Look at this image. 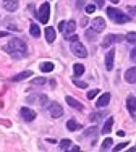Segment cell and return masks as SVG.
Listing matches in <instances>:
<instances>
[{
  "label": "cell",
  "instance_id": "1",
  "mask_svg": "<svg viewBox=\"0 0 136 152\" xmlns=\"http://www.w3.org/2000/svg\"><path fill=\"white\" fill-rule=\"evenodd\" d=\"M5 50L12 57H15V58H23L24 53H26V44H24V41L15 37V39H12V41L5 45Z\"/></svg>",
  "mask_w": 136,
  "mask_h": 152
},
{
  "label": "cell",
  "instance_id": "2",
  "mask_svg": "<svg viewBox=\"0 0 136 152\" xmlns=\"http://www.w3.org/2000/svg\"><path fill=\"white\" fill-rule=\"evenodd\" d=\"M107 15H109V18L113 23H118V24H123V23H128V21H130V15H125L121 10H117V8H113V7H109V8H107Z\"/></svg>",
  "mask_w": 136,
  "mask_h": 152
},
{
  "label": "cell",
  "instance_id": "3",
  "mask_svg": "<svg viewBox=\"0 0 136 152\" xmlns=\"http://www.w3.org/2000/svg\"><path fill=\"white\" fill-rule=\"evenodd\" d=\"M36 18L39 20V23L47 24L49 23V18H50V3H49V2L42 3V5L39 7L37 13H36Z\"/></svg>",
  "mask_w": 136,
  "mask_h": 152
},
{
  "label": "cell",
  "instance_id": "4",
  "mask_svg": "<svg viewBox=\"0 0 136 152\" xmlns=\"http://www.w3.org/2000/svg\"><path fill=\"white\" fill-rule=\"evenodd\" d=\"M70 49H71V52H73L76 57H80V58H86V57H88V50H86V47L81 44V42H78V41L71 42Z\"/></svg>",
  "mask_w": 136,
  "mask_h": 152
},
{
  "label": "cell",
  "instance_id": "5",
  "mask_svg": "<svg viewBox=\"0 0 136 152\" xmlns=\"http://www.w3.org/2000/svg\"><path fill=\"white\" fill-rule=\"evenodd\" d=\"M120 41H123V36L109 34V36H105V37H104V41H102V47L105 49V47H110L112 44H115V42H120Z\"/></svg>",
  "mask_w": 136,
  "mask_h": 152
},
{
  "label": "cell",
  "instance_id": "6",
  "mask_svg": "<svg viewBox=\"0 0 136 152\" xmlns=\"http://www.w3.org/2000/svg\"><path fill=\"white\" fill-rule=\"evenodd\" d=\"M49 112H50V117L52 118H60L63 115V108L58 102H52L50 107H49Z\"/></svg>",
  "mask_w": 136,
  "mask_h": 152
},
{
  "label": "cell",
  "instance_id": "7",
  "mask_svg": "<svg viewBox=\"0 0 136 152\" xmlns=\"http://www.w3.org/2000/svg\"><path fill=\"white\" fill-rule=\"evenodd\" d=\"M91 28L94 31H97V32H101L104 31V28H105V21H104V18H94V20L91 21Z\"/></svg>",
  "mask_w": 136,
  "mask_h": 152
},
{
  "label": "cell",
  "instance_id": "8",
  "mask_svg": "<svg viewBox=\"0 0 136 152\" xmlns=\"http://www.w3.org/2000/svg\"><path fill=\"white\" fill-rule=\"evenodd\" d=\"M21 117H23L26 121H33L36 118V112L33 110V108H29V107H23L21 108Z\"/></svg>",
  "mask_w": 136,
  "mask_h": 152
},
{
  "label": "cell",
  "instance_id": "9",
  "mask_svg": "<svg viewBox=\"0 0 136 152\" xmlns=\"http://www.w3.org/2000/svg\"><path fill=\"white\" fill-rule=\"evenodd\" d=\"M109 102H110V94H109V92H104L102 96L97 99V102H96V107L104 108V107L109 105Z\"/></svg>",
  "mask_w": 136,
  "mask_h": 152
},
{
  "label": "cell",
  "instance_id": "10",
  "mask_svg": "<svg viewBox=\"0 0 136 152\" xmlns=\"http://www.w3.org/2000/svg\"><path fill=\"white\" fill-rule=\"evenodd\" d=\"M113 58H115V50H109L105 53V68L109 71L113 68Z\"/></svg>",
  "mask_w": 136,
  "mask_h": 152
},
{
  "label": "cell",
  "instance_id": "11",
  "mask_svg": "<svg viewBox=\"0 0 136 152\" xmlns=\"http://www.w3.org/2000/svg\"><path fill=\"white\" fill-rule=\"evenodd\" d=\"M125 79H126V83H130V84H135L136 83V66L125 71Z\"/></svg>",
  "mask_w": 136,
  "mask_h": 152
},
{
  "label": "cell",
  "instance_id": "12",
  "mask_svg": "<svg viewBox=\"0 0 136 152\" xmlns=\"http://www.w3.org/2000/svg\"><path fill=\"white\" fill-rule=\"evenodd\" d=\"M31 76H33V71H31V70H26V71H21V73L15 75V76L12 78V81L18 83V81H23V79H26V78H31Z\"/></svg>",
  "mask_w": 136,
  "mask_h": 152
},
{
  "label": "cell",
  "instance_id": "13",
  "mask_svg": "<svg viewBox=\"0 0 136 152\" xmlns=\"http://www.w3.org/2000/svg\"><path fill=\"white\" fill-rule=\"evenodd\" d=\"M75 29H76V23H75L73 20L67 21L65 24V31H63V34H65V37H68V36H71L75 32Z\"/></svg>",
  "mask_w": 136,
  "mask_h": 152
},
{
  "label": "cell",
  "instance_id": "14",
  "mask_svg": "<svg viewBox=\"0 0 136 152\" xmlns=\"http://www.w3.org/2000/svg\"><path fill=\"white\" fill-rule=\"evenodd\" d=\"M55 37H57V32L53 28H45V41L49 42V44H52L53 41H55Z\"/></svg>",
  "mask_w": 136,
  "mask_h": 152
},
{
  "label": "cell",
  "instance_id": "15",
  "mask_svg": "<svg viewBox=\"0 0 136 152\" xmlns=\"http://www.w3.org/2000/svg\"><path fill=\"white\" fill-rule=\"evenodd\" d=\"M3 7L8 12H15L18 8V0H3Z\"/></svg>",
  "mask_w": 136,
  "mask_h": 152
},
{
  "label": "cell",
  "instance_id": "16",
  "mask_svg": "<svg viewBox=\"0 0 136 152\" xmlns=\"http://www.w3.org/2000/svg\"><path fill=\"white\" fill-rule=\"evenodd\" d=\"M67 104H68L70 107H73V108L83 110V104H81L80 100H76V99H73V97H70V96H67Z\"/></svg>",
  "mask_w": 136,
  "mask_h": 152
},
{
  "label": "cell",
  "instance_id": "17",
  "mask_svg": "<svg viewBox=\"0 0 136 152\" xmlns=\"http://www.w3.org/2000/svg\"><path fill=\"white\" fill-rule=\"evenodd\" d=\"M112 126H113V118H107L105 123H104V126H102V134H109L110 131H112Z\"/></svg>",
  "mask_w": 136,
  "mask_h": 152
},
{
  "label": "cell",
  "instance_id": "18",
  "mask_svg": "<svg viewBox=\"0 0 136 152\" xmlns=\"http://www.w3.org/2000/svg\"><path fill=\"white\" fill-rule=\"evenodd\" d=\"M126 107L130 112H136V97H133V96L126 97Z\"/></svg>",
  "mask_w": 136,
  "mask_h": 152
},
{
  "label": "cell",
  "instance_id": "19",
  "mask_svg": "<svg viewBox=\"0 0 136 152\" xmlns=\"http://www.w3.org/2000/svg\"><path fill=\"white\" fill-rule=\"evenodd\" d=\"M73 73H75V78L81 76V75L84 73V65H81V63H75V65H73Z\"/></svg>",
  "mask_w": 136,
  "mask_h": 152
},
{
  "label": "cell",
  "instance_id": "20",
  "mask_svg": "<svg viewBox=\"0 0 136 152\" xmlns=\"http://www.w3.org/2000/svg\"><path fill=\"white\" fill-rule=\"evenodd\" d=\"M53 66H55V65H53L52 61H44V63L41 65V70L44 71V73H50L53 70Z\"/></svg>",
  "mask_w": 136,
  "mask_h": 152
},
{
  "label": "cell",
  "instance_id": "21",
  "mask_svg": "<svg viewBox=\"0 0 136 152\" xmlns=\"http://www.w3.org/2000/svg\"><path fill=\"white\" fill-rule=\"evenodd\" d=\"M67 128H68V131H76V129L80 128V123H78L76 120H68L67 121Z\"/></svg>",
  "mask_w": 136,
  "mask_h": 152
},
{
  "label": "cell",
  "instance_id": "22",
  "mask_svg": "<svg viewBox=\"0 0 136 152\" xmlns=\"http://www.w3.org/2000/svg\"><path fill=\"white\" fill-rule=\"evenodd\" d=\"M29 32H31V36H33V37H39V36H41V29H39V26H37L36 23L31 24Z\"/></svg>",
  "mask_w": 136,
  "mask_h": 152
},
{
  "label": "cell",
  "instance_id": "23",
  "mask_svg": "<svg viewBox=\"0 0 136 152\" xmlns=\"http://www.w3.org/2000/svg\"><path fill=\"white\" fill-rule=\"evenodd\" d=\"M60 149H62V151L71 149V141L70 139H62V141H60Z\"/></svg>",
  "mask_w": 136,
  "mask_h": 152
},
{
  "label": "cell",
  "instance_id": "24",
  "mask_svg": "<svg viewBox=\"0 0 136 152\" xmlns=\"http://www.w3.org/2000/svg\"><path fill=\"white\" fill-rule=\"evenodd\" d=\"M112 144H113V141L110 139V137H107V139H104V142H102V151H107V149H110V147H112Z\"/></svg>",
  "mask_w": 136,
  "mask_h": 152
},
{
  "label": "cell",
  "instance_id": "25",
  "mask_svg": "<svg viewBox=\"0 0 136 152\" xmlns=\"http://www.w3.org/2000/svg\"><path fill=\"white\" fill-rule=\"evenodd\" d=\"M73 84L76 86V88H81V89H86V88H88V83H84V81H80V79H76V78L73 79Z\"/></svg>",
  "mask_w": 136,
  "mask_h": 152
},
{
  "label": "cell",
  "instance_id": "26",
  "mask_svg": "<svg viewBox=\"0 0 136 152\" xmlns=\"http://www.w3.org/2000/svg\"><path fill=\"white\" fill-rule=\"evenodd\" d=\"M96 34H97V31H94L92 28H91V29L86 31V37H88L89 41H94V39H96Z\"/></svg>",
  "mask_w": 136,
  "mask_h": 152
},
{
  "label": "cell",
  "instance_id": "27",
  "mask_svg": "<svg viewBox=\"0 0 136 152\" xmlns=\"http://www.w3.org/2000/svg\"><path fill=\"white\" fill-rule=\"evenodd\" d=\"M99 92H101L99 89H91V91L86 94V96H88V99H89V100H92V99H96V96H97Z\"/></svg>",
  "mask_w": 136,
  "mask_h": 152
},
{
  "label": "cell",
  "instance_id": "28",
  "mask_svg": "<svg viewBox=\"0 0 136 152\" xmlns=\"http://www.w3.org/2000/svg\"><path fill=\"white\" fill-rule=\"evenodd\" d=\"M125 39H126L128 42H131V44H136V32H128Z\"/></svg>",
  "mask_w": 136,
  "mask_h": 152
},
{
  "label": "cell",
  "instance_id": "29",
  "mask_svg": "<svg viewBox=\"0 0 136 152\" xmlns=\"http://www.w3.org/2000/svg\"><path fill=\"white\" fill-rule=\"evenodd\" d=\"M96 8H97V5H92V3H89V5H86V13H89V15H91V13H94L96 12Z\"/></svg>",
  "mask_w": 136,
  "mask_h": 152
},
{
  "label": "cell",
  "instance_id": "30",
  "mask_svg": "<svg viewBox=\"0 0 136 152\" xmlns=\"http://www.w3.org/2000/svg\"><path fill=\"white\" fill-rule=\"evenodd\" d=\"M102 117H104V113H91V117H89V118H91L92 121H97L99 118H102Z\"/></svg>",
  "mask_w": 136,
  "mask_h": 152
},
{
  "label": "cell",
  "instance_id": "31",
  "mask_svg": "<svg viewBox=\"0 0 136 152\" xmlns=\"http://www.w3.org/2000/svg\"><path fill=\"white\" fill-rule=\"evenodd\" d=\"M125 147H126V142H120L118 144V146H115V147H113V151H121V149H125Z\"/></svg>",
  "mask_w": 136,
  "mask_h": 152
},
{
  "label": "cell",
  "instance_id": "32",
  "mask_svg": "<svg viewBox=\"0 0 136 152\" xmlns=\"http://www.w3.org/2000/svg\"><path fill=\"white\" fill-rule=\"evenodd\" d=\"M45 83V78H37V79H34V84H39V86H42Z\"/></svg>",
  "mask_w": 136,
  "mask_h": 152
},
{
  "label": "cell",
  "instance_id": "33",
  "mask_svg": "<svg viewBox=\"0 0 136 152\" xmlns=\"http://www.w3.org/2000/svg\"><path fill=\"white\" fill-rule=\"evenodd\" d=\"M128 13H130V15H136V5L135 7H128Z\"/></svg>",
  "mask_w": 136,
  "mask_h": 152
},
{
  "label": "cell",
  "instance_id": "34",
  "mask_svg": "<svg viewBox=\"0 0 136 152\" xmlns=\"http://www.w3.org/2000/svg\"><path fill=\"white\" fill-rule=\"evenodd\" d=\"M92 2H96L97 8H102V7H104V0H92Z\"/></svg>",
  "mask_w": 136,
  "mask_h": 152
},
{
  "label": "cell",
  "instance_id": "35",
  "mask_svg": "<svg viewBox=\"0 0 136 152\" xmlns=\"http://www.w3.org/2000/svg\"><path fill=\"white\" fill-rule=\"evenodd\" d=\"M68 41H80V39H78V36H75V34H71V36H68Z\"/></svg>",
  "mask_w": 136,
  "mask_h": 152
},
{
  "label": "cell",
  "instance_id": "36",
  "mask_svg": "<svg viewBox=\"0 0 136 152\" xmlns=\"http://www.w3.org/2000/svg\"><path fill=\"white\" fill-rule=\"evenodd\" d=\"M130 57H131V60H133L135 63H136V47L133 49V52H131V55H130Z\"/></svg>",
  "mask_w": 136,
  "mask_h": 152
},
{
  "label": "cell",
  "instance_id": "37",
  "mask_svg": "<svg viewBox=\"0 0 136 152\" xmlns=\"http://www.w3.org/2000/svg\"><path fill=\"white\" fill-rule=\"evenodd\" d=\"M65 24H67V23H65V21H62V23H60V24H58V29H60V31H62V32H63V31H65Z\"/></svg>",
  "mask_w": 136,
  "mask_h": 152
},
{
  "label": "cell",
  "instance_id": "38",
  "mask_svg": "<svg viewBox=\"0 0 136 152\" xmlns=\"http://www.w3.org/2000/svg\"><path fill=\"white\" fill-rule=\"evenodd\" d=\"M41 102H42V105H47V97H45V96H41Z\"/></svg>",
  "mask_w": 136,
  "mask_h": 152
},
{
  "label": "cell",
  "instance_id": "39",
  "mask_svg": "<svg viewBox=\"0 0 136 152\" xmlns=\"http://www.w3.org/2000/svg\"><path fill=\"white\" fill-rule=\"evenodd\" d=\"M76 7H84V0H78V2H76Z\"/></svg>",
  "mask_w": 136,
  "mask_h": 152
},
{
  "label": "cell",
  "instance_id": "40",
  "mask_svg": "<svg viewBox=\"0 0 136 152\" xmlns=\"http://www.w3.org/2000/svg\"><path fill=\"white\" fill-rule=\"evenodd\" d=\"M7 36H8V32H7V31H0V37H7Z\"/></svg>",
  "mask_w": 136,
  "mask_h": 152
},
{
  "label": "cell",
  "instance_id": "41",
  "mask_svg": "<svg viewBox=\"0 0 136 152\" xmlns=\"http://www.w3.org/2000/svg\"><path fill=\"white\" fill-rule=\"evenodd\" d=\"M110 2H112V3H118L120 0H110Z\"/></svg>",
  "mask_w": 136,
  "mask_h": 152
}]
</instances>
